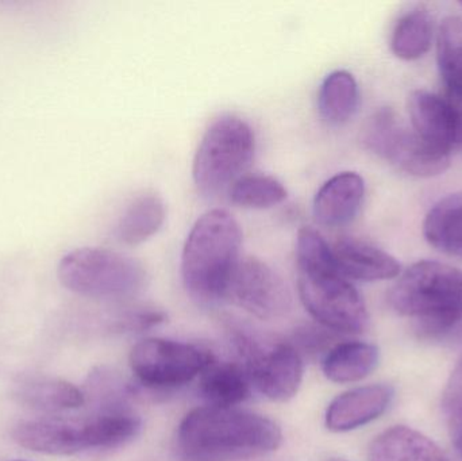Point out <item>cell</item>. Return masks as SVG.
I'll list each match as a JSON object with an SVG mask.
<instances>
[{
    "label": "cell",
    "instance_id": "1",
    "mask_svg": "<svg viewBox=\"0 0 462 461\" xmlns=\"http://www.w3.org/2000/svg\"><path fill=\"white\" fill-rule=\"evenodd\" d=\"M282 441V429L268 417L205 406L184 417L176 449L186 461H244L277 451Z\"/></svg>",
    "mask_w": 462,
    "mask_h": 461
},
{
    "label": "cell",
    "instance_id": "2",
    "mask_svg": "<svg viewBox=\"0 0 462 461\" xmlns=\"http://www.w3.org/2000/svg\"><path fill=\"white\" fill-rule=\"evenodd\" d=\"M299 297L310 316L338 335H360L369 316L360 292L334 262L333 249L317 230L303 227L296 240Z\"/></svg>",
    "mask_w": 462,
    "mask_h": 461
},
{
    "label": "cell",
    "instance_id": "3",
    "mask_svg": "<svg viewBox=\"0 0 462 461\" xmlns=\"http://www.w3.org/2000/svg\"><path fill=\"white\" fill-rule=\"evenodd\" d=\"M241 245V226L226 210L208 211L195 222L181 256V278L191 300L213 306L229 298Z\"/></svg>",
    "mask_w": 462,
    "mask_h": 461
},
{
    "label": "cell",
    "instance_id": "4",
    "mask_svg": "<svg viewBox=\"0 0 462 461\" xmlns=\"http://www.w3.org/2000/svg\"><path fill=\"white\" fill-rule=\"evenodd\" d=\"M388 302L429 333L447 332L462 319V271L445 263H415L393 284Z\"/></svg>",
    "mask_w": 462,
    "mask_h": 461
},
{
    "label": "cell",
    "instance_id": "5",
    "mask_svg": "<svg viewBox=\"0 0 462 461\" xmlns=\"http://www.w3.org/2000/svg\"><path fill=\"white\" fill-rule=\"evenodd\" d=\"M57 275L65 289L94 300H129L146 281L145 268L138 260L105 248L69 252L60 260Z\"/></svg>",
    "mask_w": 462,
    "mask_h": 461
},
{
    "label": "cell",
    "instance_id": "6",
    "mask_svg": "<svg viewBox=\"0 0 462 461\" xmlns=\"http://www.w3.org/2000/svg\"><path fill=\"white\" fill-rule=\"evenodd\" d=\"M255 152L252 126L236 115L214 121L195 154L192 176L200 194L216 197L241 178Z\"/></svg>",
    "mask_w": 462,
    "mask_h": 461
},
{
    "label": "cell",
    "instance_id": "7",
    "mask_svg": "<svg viewBox=\"0 0 462 461\" xmlns=\"http://www.w3.org/2000/svg\"><path fill=\"white\" fill-rule=\"evenodd\" d=\"M361 140L368 151L407 175L433 178L449 168V152L407 127L391 108H382L368 119Z\"/></svg>",
    "mask_w": 462,
    "mask_h": 461
},
{
    "label": "cell",
    "instance_id": "8",
    "mask_svg": "<svg viewBox=\"0 0 462 461\" xmlns=\"http://www.w3.org/2000/svg\"><path fill=\"white\" fill-rule=\"evenodd\" d=\"M216 360L211 352L192 344L145 338L133 346L130 368L151 389H171L194 381Z\"/></svg>",
    "mask_w": 462,
    "mask_h": 461
},
{
    "label": "cell",
    "instance_id": "9",
    "mask_svg": "<svg viewBox=\"0 0 462 461\" xmlns=\"http://www.w3.org/2000/svg\"><path fill=\"white\" fill-rule=\"evenodd\" d=\"M236 348L255 389L274 402L295 397L303 379V359L287 341H263L238 333Z\"/></svg>",
    "mask_w": 462,
    "mask_h": 461
},
{
    "label": "cell",
    "instance_id": "10",
    "mask_svg": "<svg viewBox=\"0 0 462 461\" xmlns=\"http://www.w3.org/2000/svg\"><path fill=\"white\" fill-rule=\"evenodd\" d=\"M229 298L263 321L282 318L292 308V297L282 276L257 257L239 260Z\"/></svg>",
    "mask_w": 462,
    "mask_h": 461
},
{
    "label": "cell",
    "instance_id": "11",
    "mask_svg": "<svg viewBox=\"0 0 462 461\" xmlns=\"http://www.w3.org/2000/svg\"><path fill=\"white\" fill-rule=\"evenodd\" d=\"M16 444L54 456L102 449V430L95 416L84 420H40L21 422L13 432Z\"/></svg>",
    "mask_w": 462,
    "mask_h": 461
},
{
    "label": "cell",
    "instance_id": "12",
    "mask_svg": "<svg viewBox=\"0 0 462 461\" xmlns=\"http://www.w3.org/2000/svg\"><path fill=\"white\" fill-rule=\"evenodd\" d=\"M411 127L429 143L452 153L462 146V102L418 89L409 97Z\"/></svg>",
    "mask_w": 462,
    "mask_h": 461
},
{
    "label": "cell",
    "instance_id": "13",
    "mask_svg": "<svg viewBox=\"0 0 462 461\" xmlns=\"http://www.w3.org/2000/svg\"><path fill=\"white\" fill-rule=\"evenodd\" d=\"M393 387L371 384L357 387L334 398L326 411V427L336 433L350 432L385 413L393 402Z\"/></svg>",
    "mask_w": 462,
    "mask_h": 461
},
{
    "label": "cell",
    "instance_id": "14",
    "mask_svg": "<svg viewBox=\"0 0 462 461\" xmlns=\"http://www.w3.org/2000/svg\"><path fill=\"white\" fill-rule=\"evenodd\" d=\"M331 249L337 268L349 281H390L401 275V263L366 241L344 237Z\"/></svg>",
    "mask_w": 462,
    "mask_h": 461
},
{
    "label": "cell",
    "instance_id": "15",
    "mask_svg": "<svg viewBox=\"0 0 462 461\" xmlns=\"http://www.w3.org/2000/svg\"><path fill=\"white\" fill-rule=\"evenodd\" d=\"M364 195L365 183L358 173H338L328 179L315 195V219L323 226H345L357 216Z\"/></svg>",
    "mask_w": 462,
    "mask_h": 461
},
{
    "label": "cell",
    "instance_id": "16",
    "mask_svg": "<svg viewBox=\"0 0 462 461\" xmlns=\"http://www.w3.org/2000/svg\"><path fill=\"white\" fill-rule=\"evenodd\" d=\"M369 461H449L433 440L407 427L380 433L368 449Z\"/></svg>",
    "mask_w": 462,
    "mask_h": 461
},
{
    "label": "cell",
    "instance_id": "17",
    "mask_svg": "<svg viewBox=\"0 0 462 461\" xmlns=\"http://www.w3.org/2000/svg\"><path fill=\"white\" fill-rule=\"evenodd\" d=\"M15 397L32 410L62 413L76 410L86 403L84 392L69 382L49 376H32L16 384Z\"/></svg>",
    "mask_w": 462,
    "mask_h": 461
},
{
    "label": "cell",
    "instance_id": "18",
    "mask_svg": "<svg viewBox=\"0 0 462 461\" xmlns=\"http://www.w3.org/2000/svg\"><path fill=\"white\" fill-rule=\"evenodd\" d=\"M376 346L363 341H346L334 346L323 360V373L334 383H355L374 373L379 364Z\"/></svg>",
    "mask_w": 462,
    "mask_h": 461
},
{
    "label": "cell",
    "instance_id": "19",
    "mask_svg": "<svg viewBox=\"0 0 462 461\" xmlns=\"http://www.w3.org/2000/svg\"><path fill=\"white\" fill-rule=\"evenodd\" d=\"M249 375L242 365L236 363H218L214 360L200 378L199 392L217 408H233L245 402L250 395Z\"/></svg>",
    "mask_w": 462,
    "mask_h": 461
},
{
    "label": "cell",
    "instance_id": "20",
    "mask_svg": "<svg viewBox=\"0 0 462 461\" xmlns=\"http://www.w3.org/2000/svg\"><path fill=\"white\" fill-rule=\"evenodd\" d=\"M423 235L442 254L462 260V192L434 205L423 222Z\"/></svg>",
    "mask_w": 462,
    "mask_h": 461
},
{
    "label": "cell",
    "instance_id": "21",
    "mask_svg": "<svg viewBox=\"0 0 462 461\" xmlns=\"http://www.w3.org/2000/svg\"><path fill=\"white\" fill-rule=\"evenodd\" d=\"M165 217L167 210L159 195H140L122 214L116 225V238L125 245L145 243L162 229Z\"/></svg>",
    "mask_w": 462,
    "mask_h": 461
},
{
    "label": "cell",
    "instance_id": "22",
    "mask_svg": "<svg viewBox=\"0 0 462 461\" xmlns=\"http://www.w3.org/2000/svg\"><path fill=\"white\" fill-rule=\"evenodd\" d=\"M360 102L357 81L347 70H334L326 76L318 92V111L328 124H346Z\"/></svg>",
    "mask_w": 462,
    "mask_h": 461
},
{
    "label": "cell",
    "instance_id": "23",
    "mask_svg": "<svg viewBox=\"0 0 462 461\" xmlns=\"http://www.w3.org/2000/svg\"><path fill=\"white\" fill-rule=\"evenodd\" d=\"M437 60L444 94L462 102V19L448 16L437 35Z\"/></svg>",
    "mask_w": 462,
    "mask_h": 461
},
{
    "label": "cell",
    "instance_id": "24",
    "mask_svg": "<svg viewBox=\"0 0 462 461\" xmlns=\"http://www.w3.org/2000/svg\"><path fill=\"white\" fill-rule=\"evenodd\" d=\"M433 16L428 10L417 8L402 16L396 23L391 48L396 57L407 61L420 59L428 53L433 41Z\"/></svg>",
    "mask_w": 462,
    "mask_h": 461
},
{
    "label": "cell",
    "instance_id": "25",
    "mask_svg": "<svg viewBox=\"0 0 462 461\" xmlns=\"http://www.w3.org/2000/svg\"><path fill=\"white\" fill-rule=\"evenodd\" d=\"M230 200L244 208H269L287 199L282 181L268 175H244L230 187Z\"/></svg>",
    "mask_w": 462,
    "mask_h": 461
},
{
    "label": "cell",
    "instance_id": "26",
    "mask_svg": "<svg viewBox=\"0 0 462 461\" xmlns=\"http://www.w3.org/2000/svg\"><path fill=\"white\" fill-rule=\"evenodd\" d=\"M164 313L159 310H137L132 311L125 317L122 327L129 330H143L154 327L164 321Z\"/></svg>",
    "mask_w": 462,
    "mask_h": 461
},
{
    "label": "cell",
    "instance_id": "27",
    "mask_svg": "<svg viewBox=\"0 0 462 461\" xmlns=\"http://www.w3.org/2000/svg\"><path fill=\"white\" fill-rule=\"evenodd\" d=\"M452 440L462 457V405L456 409L452 417Z\"/></svg>",
    "mask_w": 462,
    "mask_h": 461
},
{
    "label": "cell",
    "instance_id": "28",
    "mask_svg": "<svg viewBox=\"0 0 462 461\" xmlns=\"http://www.w3.org/2000/svg\"><path fill=\"white\" fill-rule=\"evenodd\" d=\"M461 5H462V2H461Z\"/></svg>",
    "mask_w": 462,
    "mask_h": 461
}]
</instances>
